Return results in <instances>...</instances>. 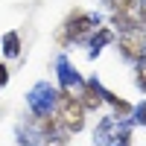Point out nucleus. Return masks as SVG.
Segmentation results:
<instances>
[{
	"instance_id": "f257e3e1",
	"label": "nucleus",
	"mask_w": 146,
	"mask_h": 146,
	"mask_svg": "<svg viewBox=\"0 0 146 146\" xmlns=\"http://www.w3.org/2000/svg\"><path fill=\"white\" fill-rule=\"evenodd\" d=\"M102 27V18L96 12H82L76 9L73 15H67V21L62 23V32H58V44L70 47V44H88V38Z\"/></svg>"
},
{
	"instance_id": "f03ea898",
	"label": "nucleus",
	"mask_w": 146,
	"mask_h": 146,
	"mask_svg": "<svg viewBox=\"0 0 146 146\" xmlns=\"http://www.w3.org/2000/svg\"><path fill=\"white\" fill-rule=\"evenodd\" d=\"M58 100H62V91H58V85H53V82H35L27 91V108L32 111V117H38V120L56 114Z\"/></svg>"
},
{
	"instance_id": "7ed1b4c3",
	"label": "nucleus",
	"mask_w": 146,
	"mask_h": 146,
	"mask_svg": "<svg viewBox=\"0 0 146 146\" xmlns=\"http://www.w3.org/2000/svg\"><path fill=\"white\" fill-rule=\"evenodd\" d=\"M131 129H135L131 117L108 114V117H102L100 123H96V129H94V146H111V143L120 140V137H131Z\"/></svg>"
},
{
	"instance_id": "20e7f679",
	"label": "nucleus",
	"mask_w": 146,
	"mask_h": 146,
	"mask_svg": "<svg viewBox=\"0 0 146 146\" xmlns=\"http://www.w3.org/2000/svg\"><path fill=\"white\" fill-rule=\"evenodd\" d=\"M85 82L88 79L76 70V64H73L64 53H58L56 56V85H58V91L67 94V96H79L82 88H85Z\"/></svg>"
},
{
	"instance_id": "39448f33",
	"label": "nucleus",
	"mask_w": 146,
	"mask_h": 146,
	"mask_svg": "<svg viewBox=\"0 0 146 146\" xmlns=\"http://www.w3.org/2000/svg\"><path fill=\"white\" fill-rule=\"evenodd\" d=\"M85 105L76 100V96H67L62 94V100H58V108H56V117L64 123V129L70 131V135H79V131L85 129Z\"/></svg>"
},
{
	"instance_id": "423d86ee",
	"label": "nucleus",
	"mask_w": 146,
	"mask_h": 146,
	"mask_svg": "<svg viewBox=\"0 0 146 146\" xmlns=\"http://www.w3.org/2000/svg\"><path fill=\"white\" fill-rule=\"evenodd\" d=\"M117 50H120V56H123L129 64L140 62V58L146 56V27H135V29L120 32V38H117Z\"/></svg>"
},
{
	"instance_id": "0eeeda50",
	"label": "nucleus",
	"mask_w": 146,
	"mask_h": 146,
	"mask_svg": "<svg viewBox=\"0 0 146 146\" xmlns=\"http://www.w3.org/2000/svg\"><path fill=\"white\" fill-rule=\"evenodd\" d=\"M35 120H38V117H35ZM38 131H41L44 143H53V146H67V140H70V131L64 129V123H62L56 114L41 117V120H38Z\"/></svg>"
},
{
	"instance_id": "6e6552de",
	"label": "nucleus",
	"mask_w": 146,
	"mask_h": 146,
	"mask_svg": "<svg viewBox=\"0 0 146 146\" xmlns=\"http://www.w3.org/2000/svg\"><path fill=\"white\" fill-rule=\"evenodd\" d=\"M111 41H114V29L100 27V29H96L91 38H88V44H85V47H88V58H96V56H100V53H102Z\"/></svg>"
},
{
	"instance_id": "1a4fd4ad",
	"label": "nucleus",
	"mask_w": 146,
	"mask_h": 146,
	"mask_svg": "<svg viewBox=\"0 0 146 146\" xmlns=\"http://www.w3.org/2000/svg\"><path fill=\"white\" fill-rule=\"evenodd\" d=\"M0 47H3V56L6 58H18L23 44H21V35L12 29V32H3V38H0Z\"/></svg>"
},
{
	"instance_id": "9d476101",
	"label": "nucleus",
	"mask_w": 146,
	"mask_h": 146,
	"mask_svg": "<svg viewBox=\"0 0 146 146\" xmlns=\"http://www.w3.org/2000/svg\"><path fill=\"white\" fill-rule=\"evenodd\" d=\"M131 67H135V88L146 94V56L140 58V62H135Z\"/></svg>"
},
{
	"instance_id": "9b49d317",
	"label": "nucleus",
	"mask_w": 146,
	"mask_h": 146,
	"mask_svg": "<svg viewBox=\"0 0 146 146\" xmlns=\"http://www.w3.org/2000/svg\"><path fill=\"white\" fill-rule=\"evenodd\" d=\"M131 123H135V126H146V100L131 108Z\"/></svg>"
},
{
	"instance_id": "f8f14e48",
	"label": "nucleus",
	"mask_w": 146,
	"mask_h": 146,
	"mask_svg": "<svg viewBox=\"0 0 146 146\" xmlns=\"http://www.w3.org/2000/svg\"><path fill=\"white\" fill-rule=\"evenodd\" d=\"M137 18H140L143 27H146V0H137Z\"/></svg>"
},
{
	"instance_id": "ddd939ff",
	"label": "nucleus",
	"mask_w": 146,
	"mask_h": 146,
	"mask_svg": "<svg viewBox=\"0 0 146 146\" xmlns=\"http://www.w3.org/2000/svg\"><path fill=\"white\" fill-rule=\"evenodd\" d=\"M6 82H9V67H6V64H0V88H3Z\"/></svg>"
},
{
	"instance_id": "4468645a",
	"label": "nucleus",
	"mask_w": 146,
	"mask_h": 146,
	"mask_svg": "<svg viewBox=\"0 0 146 146\" xmlns=\"http://www.w3.org/2000/svg\"><path fill=\"white\" fill-rule=\"evenodd\" d=\"M111 146H131V137H120V140H114Z\"/></svg>"
},
{
	"instance_id": "2eb2a0df",
	"label": "nucleus",
	"mask_w": 146,
	"mask_h": 146,
	"mask_svg": "<svg viewBox=\"0 0 146 146\" xmlns=\"http://www.w3.org/2000/svg\"><path fill=\"white\" fill-rule=\"evenodd\" d=\"M102 3H105V6H111V0H102Z\"/></svg>"
}]
</instances>
